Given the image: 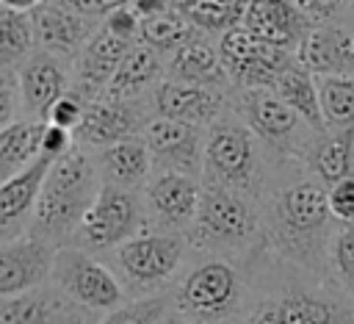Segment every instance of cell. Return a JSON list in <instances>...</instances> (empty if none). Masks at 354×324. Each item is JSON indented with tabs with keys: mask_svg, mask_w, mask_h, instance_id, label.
<instances>
[{
	"mask_svg": "<svg viewBox=\"0 0 354 324\" xmlns=\"http://www.w3.org/2000/svg\"><path fill=\"white\" fill-rule=\"evenodd\" d=\"M263 249L304 271L329 277L326 255L337 222L326 205V186L299 161H271L257 197Z\"/></svg>",
	"mask_w": 354,
	"mask_h": 324,
	"instance_id": "6da1fadb",
	"label": "cell"
},
{
	"mask_svg": "<svg viewBox=\"0 0 354 324\" xmlns=\"http://www.w3.org/2000/svg\"><path fill=\"white\" fill-rule=\"evenodd\" d=\"M271 280L246 305V324H354V299L329 277L285 263L266 249L254 255Z\"/></svg>",
	"mask_w": 354,
	"mask_h": 324,
	"instance_id": "7a4b0ae2",
	"label": "cell"
},
{
	"mask_svg": "<svg viewBox=\"0 0 354 324\" xmlns=\"http://www.w3.org/2000/svg\"><path fill=\"white\" fill-rule=\"evenodd\" d=\"M97 188L100 177L94 158L86 150L72 147L66 155L50 163L25 233L53 246H64V241L72 238L75 227L88 210Z\"/></svg>",
	"mask_w": 354,
	"mask_h": 324,
	"instance_id": "3957f363",
	"label": "cell"
},
{
	"mask_svg": "<svg viewBox=\"0 0 354 324\" xmlns=\"http://www.w3.org/2000/svg\"><path fill=\"white\" fill-rule=\"evenodd\" d=\"M185 241L207 255L252 260L257 252H263L257 202L243 194L202 183L199 210L188 227Z\"/></svg>",
	"mask_w": 354,
	"mask_h": 324,
	"instance_id": "277c9868",
	"label": "cell"
},
{
	"mask_svg": "<svg viewBox=\"0 0 354 324\" xmlns=\"http://www.w3.org/2000/svg\"><path fill=\"white\" fill-rule=\"evenodd\" d=\"M268 169V152L232 111H224L213 125H207L199 174L202 183L243 194L257 202Z\"/></svg>",
	"mask_w": 354,
	"mask_h": 324,
	"instance_id": "5b68a950",
	"label": "cell"
},
{
	"mask_svg": "<svg viewBox=\"0 0 354 324\" xmlns=\"http://www.w3.org/2000/svg\"><path fill=\"white\" fill-rule=\"evenodd\" d=\"M249 302V277L230 258L207 255L180 282L174 307L191 324H230Z\"/></svg>",
	"mask_w": 354,
	"mask_h": 324,
	"instance_id": "8992f818",
	"label": "cell"
},
{
	"mask_svg": "<svg viewBox=\"0 0 354 324\" xmlns=\"http://www.w3.org/2000/svg\"><path fill=\"white\" fill-rule=\"evenodd\" d=\"M263 144L271 161L304 158L315 130L307 127L271 89H238L230 108Z\"/></svg>",
	"mask_w": 354,
	"mask_h": 324,
	"instance_id": "52a82bcc",
	"label": "cell"
},
{
	"mask_svg": "<svg viewBox=\"0 0 354 324\" xmlns=\"http://www.w3.org/2000/svg\"><path fill=\"white\" fill-rule=\"evenodd\" d=\"M144 230H147V216L138 191L100 183L88 210L83 213L80 224L72 233V246L94 255L102 249H116L119 244H124L127 238Z\"/></svg>",
	"mask_w": 354,
	"mask_h": 324,
	"instance_id": "ba28073f",
	"label": "cell"
},
{
	"mask_svg": "<svg viewBox=\"0 0 354 324\" xmlns=\"http://www.w3.org/2000/svg\"><path fill=\"white\" fill-rule=\"evenodd\" d=\"M188 241L183 233H163V230H144L113 249L116 266L127 285L141 296L160 294L163 285L180 271L185 258Z\"/></svg>",
	"mask_w": 354,
	"mask_h": 324,
	"instance_id": "9c48e42d",
	"label": "cell"
},
{
	"mask_svg": "<svg viewBox=\"0 0 354 324\" xmlns=\"http://www.w3.org/2000/svg\"><path fill=\"white\" fill-rule=\"evenodd\" d=\"M50 280L58 294H64L69 302H75L91 313L94 310L108 313V310L119 307L122 302H127L124 285L111 271V266H105L91 252H83L77 246L55 249Z\"/></svg>",
	"mask_w": 354,
	"mask_h": 324,
	"instance_id": "30bf717a",
	"label": "cell"
},
{
	"mask_svg": "<svg viewBox=\"0 0 354 324\" xmlns=\"http://www.w3.org/2000/svg\"><path fill=\"white\" fill-rule=\"evenodd\" d=\"M221 66L230 78V86L238 89H271L274 80L296 61L293 53L260 42L243 25L230 28L216 42Z\"/></svg>",
	"mask_w": 354,
	"mask_h": 324,
	"instance_id": "8fae6325",
	"label": "cell"
},
{
	"mask_svg": "<svg viewBox=\"0 0 354 324\" xmlns=\"http://www.w3.org/2000/svg\"><path fill=\"white\" fill-rule=\"evenodd\" d=\"M202 180L183 172H155L144 186L147 224L163 233H185L199 210Z\"/></svg>",
	"mask_w": 354,
	"mask_h": 324,
	"instance_id": "7c38bea8",
	"label": "cell"
},
{
	"mask_svg": "<svg viewBox=\"0 0 354 324\" xmlns=\"http://www.w3.org/2000/svg\"><path fill=\"white\" fill-rule=\"evenodd\" d=\"M141 138L152 158V172H183L191 177L202 174V150H205V127L152 116Z\"/></svg>",
	"mask_w": 354,
	"mask_h": 324,
	"instance_id": "4fadbf2b",
	"label": "cell"
},
{
	"mask_svg": "<svg viewBox=\"0 0 354 324\" xmlns=\"http://www.w3.org/2000/svg\"><path fill=\"white\" fill-rule=\"evenodd\" d=\"M147 122L149 119H144L136 100H116V97L100 94L86 102V114H83L77 130L72 133V138H75V147H80L86 152L88 150L97 152L116 141L141 136Z\"/></svg>",
	"mask_w": 354,
	"mask_h": 324,
	"instance_id": "5bb4252c",
	"label": "cell"
},
{
	"mask_svg": "<svg viewBox=\"0 0 354 324\" xmlns=\"http://www.w3.org/2000/svg\"><path fill=\"white\" fill-rule=\"evenodd\" d=\"M55 249L58 246L41 238H33L28 233L11 241H3L0 244V299L41 288L50 280Z\"/></svg>",
	"mask_w": 354,
	"mask_h": 324,
	"instance_id": "9a60e30c",
	"label": "cell"
},
{
	"mask_svg": "<svg viewBox=\"0 0 354 324\" xmlns=\"http://www.w3.org/2000/svg\"><path fill=\"white\" fill-rule=\"evenodd\" d=\"M296 61L315 78H354V25H315L299 44Z\"/></svg>",
	"mask_w": 354,
	"mask_h": 324,
	"instance_id": "2e32d148",
	"label": "cell"
},
{
	"mask_svg": "<svg viewBox=\"0 0 354 324\" xmlns=\"http://www.w3.org/2000/svg\"><path fill=\"white\" fill-rule=\"evenodd\" d=\"M252 36L296 55L299 44L315 28V22L299 11L293 0H249L241 22Z\"/></svg>",
	"mask_w": 354,
	"mask_h": 324,
	"instance_id": "e0dca14e",
	"label": "cell"
},
{
	"mask_svg": "<svg viewBox=\"0 0 354 324\" xmlns=\"http://www.w3.org/2000/svg\"><path fill=\"white\" fill-rule=\"evenodd\" d=\"M17 80H19V111L25 114V119L33 122H44L53 102L64 97L72 86L64 61L41 50H33L22 61Z\"/></svg>",
	"mask_w": 354,
	"mask_h": 324,
	"instance_id": "ac0fdd59",
	"label": "cell"
},
{
	"mask_svg": "<svg viewBox=\"0 0 354 324\" xmlns=\"http://www.w3.org/2000/svg\"><path fill=\"white\" fill-rule=\"evenodd\" d=\"M28 19H30V33H33V47L41 53H50L61 61L72 58V55L77 58V53L86 47V42L100 28V22L69 14L50 0L36 6L28 14Z\"/></svg>",
	"mask_w": 354,
	"mask_h": 324,
	"instance_id": "d6986e66",
	"label": "cell"
},
{
	"mask_svg": "<svg viewBox=\"0 0 354 324\" xmlns=\"http://www.w3.org/2000/svg\"><path fill=\"white\" fill-rule=\"evenodd\" d=\"M152 105H155V114L163 119H177V122H188L196 127H207L227 111V97L218 89L163 78L158 80Z\"/></svg>",
	"mask_w": 354,
	"mask_h": 324,
	"instance_id": "ffe728a7",
	"label": "cell"
},
{
	"mask_svg": "<svg viewBox=\"0 0 354 324\" xmlns=\"http://www.w3.org/2000/svg\"><path fill=\"white\" fill-rule=\"evenodd\" d=\"M50 158L39 155L33 163H28L22 172L0 183V244L22 235L28 230V222L33 216L44 174L50 169Z\"/></svg>",
	"mask_w": 354,
	"mask_h": 324,
	"instance_id": "44dd1931",
	"label": "cell"
},
{
	"mask_svg": "<svg viewBox=\"0 0 354 324\" xmlns=\"http://www.w3.org/2000/svg\"><path fill=\"white\" fill-rule=\"evenodd\" d=\"M88 313L91 310L44 285L19 296L0 299V324H86Z\"/></svg>",
	"mask_w": 354,
	"mask_h": 324,
	"instance_id": "7402d4cb",
	"label": "cell"
},
{
	"mask_svg": "<svg viewBox=\"0 0 354 324\" xmlns=\"http://www.w3.org/2000/svg\"><path fill=\"white\" fill-rule=\"evenodd\" d=\"M130 47H133L130 42L108 33L100 25L94 30V36L86 42V47L75 58V83H72V89H77L88 100L100 97L108 89V83H111L119 61L127 55Z\"/></svg>",
	"mask_w": 354,
	"mask_h": 324,
	"instance_id": "603a6c76",
	"label": "cell"
},
{
	"mask_svg": "<svg viewBox=\"0 0 354 324\" xmlns=\"http://www.w3.org/2000/svg\"><path fill=\"white\" fill-rule=\"evenodd\" d=\"M91 158L97 166V177L105 186L138 191L141 186H147V180L152 174V158H149V150L141 136L102 147Z\"/></svg>",
	"mask_w": 354,
	"mask_h": 324,
	"instance_id": "cb8c5ba5",
	"label": "cell"
},
{
	"mask_svg": "<svg viewBox=\"0 0 354 324\" xmlns=\"http://www.w3.org/2000/svg\"><path fill=\"white\" fill-rule=\"evenodd\" d=\"M166 80H180V83H194V86H207V89H230V78L221 66L218 50L205 42L202 36H194L183 47H177L166 66H163Z\"/></svg>",
	"mask_w": 354,
	"mask_h": 324,
	"instance_id": "d4e9b609",
	"label": "cell"
},
{
	"mask_svg": "<svg viewBox=\"0 0 354 324\" xmlns=\"http://www.w3.org/2000/svg\"><path fill=\"white\" fill-rule=\"evenodd\" d=\"M301 166L326 188L354 174V130H321L313 136Z\"/></svg>",
	"mask_w": 354,
	"mask_h": 324,
	"instance_id": "484cf974",
	"label": "cell"
},
{
	"mask_svg": "<svg viewBox=\"0 0 354 324\" xmlns=\"http://www.w3.org/2000/svg\"><path fill=\"white\" fill-rule=\"evenodd\" d=\"M163 78V61L155 50L144 47L141 42L127 50V55L119 61L108 89L102 94L116 100H138L144 89H149L155 80Z\"/></svg>",
	"mask_w": 354,
	"mask_h": 324,
	"instance_id": "4316f807",
	"label": "cell"
},
{
	"mask_svg": "<svg viewBox=\"0 0 354 324\" xmlns=\"http://www.w3.org/2000/svg\"><path fill=\"white\" fill-rule=\"evenodd\" d=\"M271 91L315 133L326 130L321 116V100H318V83L315 75H310L299 61H293L271 86Z\"/></svg>",
	"mask_w": 354,
	"mask_h": 324,
	"instance_id": "83f0119b",
	"label": "cell"
},
{
	"mask_svg": "<svg viewBox=\"0 0 354 324\" xmlns=\"http://www.w3.org/2000/svg\"><path fill=\"white\" fill-rule=\"evenodd\" d=\"M41 130L44 122L33 119H14L0 130V183L41 155Z\"/></svg>",
	"mask_w": 354,
	"mask_h": 324,
	"instance_id": "f1b7e54d",
	"label": "cell"
},
{
	"mask_svg": "<svg viewBox=\"0 0 354 324\" xmlns=\"http://www.w3.org/2000/svg\"><path fill=\"white\" fill-rule=\"evenodd\" d=\"M249 0H183L174 8L199 30V33H227L243 22Z\"/></svg>",
	"mask_w": 354,
	"mask_h": 324,
	"instance_id": "f546056e",
	"label": "cell"
},
{
	"mask_svg": "<svg viewBox=\"0 0 354 324\" xmlns=\"http://www.w3.org/2000/svg\"><path fill=\"white\" fill-rule=\"evenodd\" d=\"M194 36H199V30L171 6L169 11L141 19V30H138V42L149 50H155L160 58L171 55L177 47H183L185 42H191Z\"/></svg>",
	"mask_w": 354,
	"mask_h": 324,
	"instance_id": "4dcf8cb0",
	"label": "cell"
},
{
	"mask_svg": "<svg viewBox=\"0 0 354 324\" xmlns=\"http://www.w3.org/2000/svg\"><path fill=\"white\" fill-rule=\"evenodd\" d=\"M326 130H354V78H315Z\"/></svg>",
	"mask_w": 354,
	"mask_h": 324,
	"instance_id": "1f68e13d",
	"label": "cell"
},
{
	"mask_svg": "<svg viewBox=\"0 0 354 324\" xmlns=\"http://www.w3.org/2000/svg\"><path fill=\"white\" fill-rule=\"evenodd\" d=\"M33 53V33L28 14L0 8V69L22 64Z\"/></svg>",
	"mask_w": 354,
	"mask_h": 324,
	"instance_id": "d6a6232c",
	"label": "cell"
},
{
	"mask_svg": "<svg viewBox=\"0 0 354 324\" xmlns=\"http://www.w3.org/2000/svg\"><path fill=\"white\" fill-rule=\"evenodd\" d=\"M329 280L354 299V224H337L326 255Z\"/></svg>",
	"mask_w": 354,
	"mask_h": 324,
	"instance_id": "836d02e7",
	"label": "cell"
},
{
	"mask_svg": "<svg viewBox=\"0 0 354 324\" xmlns=\"http://www.w3.org/2000/svg\"><path fill=\"white\" fill-rule=\"evenodd\" d=\"M174 307L169 294H149V296H136L122 302L119 307L108 310L97 324H158L163 313Z\"/></svg>",
	"mask_w": 354,
	"mask_h": 324,
	"instance_id": "e575fe53",
	"label": "cell"
},
{
	"mask_svg": "<svg viewBox=\"0 0 354 324\" xmlns=\"http://www.w3.org/2000/svg\"><path fill=\"white\" fill-rule=\"evenodd\" d=\"M86 102H88V97L69 86V91L53 102V108L47 111V119H44V122L75 133L77 125H80V119H83V114H86Z\"/></svg>",
	"mask_w": 354,
	"mask_h": 324,
	"instance_id": "d590c367",
	"label": "cell"
},
{
	"mask_svg": "<svg viewBox=\"0 0 354 324\" xmlns=\"http://www.w3.org/2000/svg\"><path fill=\"white\" fill-rule=\"evenodd\" d=\"M299 11H304L315 25L324 22H346L354 11V0H293Z\"/></svg>",
	"mask_w": 354,
	"mask_h": 324,
	"instance_id": "8d00e7d4",
	"label": "cell"
},
{
	"mask_svg": "<svg viewBox=\"0 0 354 324\" xmlns=\"http://www.w3.org/2000/svg\"><path fill=\"white\" fill-rule=\"evenodd\" d=\"M326 205L337 224H354V174L326 188Z\"/></svg>",
	"mask_w": 354,
	"mask_h": 324,
	"instance_id": "74e56055",
	"label": "cell"
},
{
	"mask_svg": "<svg viewBox=\"0 0 354 324\" xmlns=\"http://www.w3.org/2000/svg\"><path fill=\"white\" fill-rule=\"evenodd\" d=\"M19 114V80L14 69H0V130Z\"/></svg>",
	"mask_w": 354,
	"mask_h": 324,
	"instance_id": "f35d334b",
	"label": "cell"
},
{
	"mask_svg": "<svg viewBox=\"0 0 354 324\" xmlns=\"http://www.w3.org/2000/svg\"><path fill=\"white\" fill-rule=\"evenodd\" d=\"M102 28H105L108 33H113V36H119V39L130 42V44H138L141 19L127 8V3H124V6H119V8H113V11L102 19Z\"/></svg>",
	"mask_w": 354,
	"mask_h": 324,
	"instance_id": "ab89813d",
	"label": "cell"
},
{
	"mask_svg": "<svg viewBox=\"0 0 354 324\" xmlns=\"http://www.w3.org/2000/svg\"><path fill=\"white\" fill-rule=\"evenodd\" d=\"M55 6H61L64 11L69 14H77L83 19H94V22H102L113 8L124 6L127 0H50Z\"/></svg>",
	"mask_w": 354,
	"mask_h": 324,
	"instance_id": "60d3db41",
	"label": "cell"
},
{
	"mask_svg": "<svg viewBox=\"0 0 354 324\" xmlns=\"http://www.w3.org/2000/svg\"><path fill=\"white\" fill-rule=\"evenodd\" d=\"M72 147H75V138H72L69 130L44 122V130H41V155H47L50 161H55V158L66 155Z\"/></svg>",
	"mask_w": 354,
	"mask_h": 324,
	"instance_id": "b9f144b4",
	"label": "cell"
},
{
	"mask_svg": "<svg viewBox=\"0 0 354 324\" xmlns=\"http://www.w3.org/2000/svg\"><path fill=\"white\" fill-rule=\"evenodd\" d=\"M174 3L171 0H127V8L138 17V19H149V17H158L163 11H169Z\"/></svg>",
	"mask_w": 354,
	"mask_h": 324,
	"instance_id": "7bdbcfd3",
	"label": "cell"
},
{
	"mask_svg": "<svg viewBox=\"0 0 354 324\" xmlns=\"http://www.w3.org/2000/svg\"><path fill=\"white\" fill-rule=\"evenodd\" d=\"M44 0H0V8L8 11H19V14H30L36 6H41Z\"/></svg>",
	"mask_w": 354,
	"mask_h": 324,
	"instance_id": "ee69618b",
	"label": "cell"
},
{
	"mask_svg": "<svg viewBox=\"0 0 354 324\" xmlns=\"http://www.w3.org/2000/svg\"><path fill=\"white\" fill-rule=\"evenodd\" d=\"M158 324H191V321H188V318H185V316H183L177 307H171L169 313H163V318H160Z\"/></svg>",
	"mask_w": 354,
	"mask_h": 324,
	"instance_id": "f6af8a7d",
	"label": "cell"
},
{
	"mask_svg": "<svg viewBox=\"0 0 354 324\" xmlns=\"http://www.w3.org/2000/svg\"><path fill=\"white\" fill-rule=\"evenodd\" d=\"M346 22H348V25H354V11H351V17H348V19H346Z\"/></svg>",
	"mask_w": 354,
	"mask_h": 324,
	"instance_id": "bcb514c9",
	"label": "cell"
},
{
	"mask_svg": "<svg viewBox=\"0 0 354 324\" xmlns=\"http://www.w3.org/2000/svg\"><path fill=\"white\" fill-rule=\"evenodd\" d=\"M171 3H183V0H171Z\"/></svg>",
	"mask_w": 354,
	"mask_h": 324,
	"instance_id": "7dc6e473",
	"label": "cell"
}]
</instances>
